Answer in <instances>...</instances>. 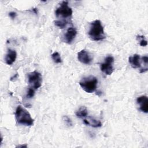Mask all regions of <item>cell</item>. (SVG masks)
I'll return each mask as SVG.
<instances>
[{
	"mask_svg": "<svg viewBox=\"0 0 148 148\" xmlns=\"http://www.w3.org/2000/svg\"><path fill=\"white\" fill-rule=\"evenodd\" d=\"M42 75L36 71L31 72L28 73V83L29 87L36 90L42 86Z\"/></svg>",
	"mask_w": 148,
	"mask_h": 148,
	"instance_id": "obj_5",
	"label": "cell"
},
{
	"mask_svg": "<svg viewBox=\"0 0 148 148\" xmlns=\"http://www.w3.org/2000/svg\"><path fill=\"white\" fill-rule=\"evenodd\" d=\"M63 120L64 121V123H65V124L66 125H68V127H71L72 126V120H71V119L67 116H63Z\"/></svg>",
	"mask_w": 148,
	"mask_h": 148,
	"instance_id": "obj_18",
	"label": "cell"
},
{
	"mask_svg": "<svg viewBox=\"0 0 148 148\" xmlns=\"http://www.w3.org/2000/svg\"><path fill=\"white\" fill-rule=\"evenodd\" d=\"M83 123L86 125H87L94 128L100 127L102 126V123L99 120H97L91 117H88L87 118L84 119Z\"/></svg>",
	"mask_w": 148,
	"mask_h": 148,
	"instance_id": "obj_12",
	"label": "cell"
},
{
	"mask_svg": "<svg viewBox=\"0 0 148 148\" xmlns=\"http://www.w3.org/2000/svg\"><path fill=\"white\" fill-rule=\"evenodd\" d=\"M17 57V53L16 51L14 50L9 49L8 50V53L5 56V63L9 65L13 64L14 62Z\"/></svg>",
	"mask_w": 148,
	"mask_h": 148,
	"instance_id": "obj_11",
	"label": "cell"
},
{
	"mask_svg": "<svg viewBox=\"0 0 148 148\" xmlns=\"http://www.w3.org/2000/svg\"><path fill=\"white\" fill-rule=\"evenodd\" d=\"M68 24V21L66 20H57L54 21V24L57 27L61 29L65 28V27Z\"/></svg>",
	"mask_w": 148,
	"mask_h": 148,
	"instance_id": "obj_14",
	"label": "cell"
},
{
	"mask_svg": "<svg viewBox=\"0 0 148 148\" xmlns=\"http://www.w3.org/2000/svg\"><path fill=\"white\" fill-rule=\"evenodd\" d=\"M128 61L132 68L134 69L141 68V64L142 62V60L139 55L135 54L133 56H130L128 58Z\"/></svg>",
	"mask_w": 148,
	"mask_h": 148,
	"instance_id": "obj_10",
	"label": "cell"
},
{
	"mask_svg": "<svg viewBox=\"0 0 148 148\" xmlns=\"http://www.w3.org/2000/svg\"><path fill=\"white\" fill-rule=\"evenodd\" d=\"M27 145H18L16 146V147H27Z\"/></svg>",
	"mask_w": 148,
	"mask_h": 148,
	"instance_id": "obj_20",
	"label": "cell"
},
{
	"mask_svg": "<svg viewBox=\"0 0 148 148\" xmlns=\"http://www.w3.org/2000/svg\"><path fill=\"white\" fill-rule=\"evenodd\" d=\"M72 13V9L68 6L67 1H62L55 12L56 17L57 18H62L63 20L71 17Z\"/></svg>",
	"mask_w": 148,
	"mask_h": 148,
	"instance_id": "obj_4",
	"label": "cell"
},
{
	"mask_svg": "<svg viewBox=\"0 0 148 148\" xmlns=\"http://www.w3.org/2000/svg\"><path fill=\"white\" fill-rule=\"evenodd\" d=\"M15 117L17 123L26 126H31L34 124V119L29 113L21 106L17 107L15 112Z\"/></svg>",
	"mask_w": 148,
	"mask_h": 148,
	"instance_id": "obj_2",
	"label": "cell"
},
{
	"mask_svg": "<svg viewBox=\"0 0 148 148\" xmlns=\"http://www.w3.org/2000/svg\"><path fill=\"white\" fill-rule=\"evenodd\" d=\"M77 34V31L73 27H69L66 30L64 36V41L67 44H71Z\"/></svg>",
	"mask_w": 148,
	"mask_h": 148,
	"instance_id": "obj_8",
	"label": "cell"
},
{
	"mask_svg": "<svg viewBox=\"0 0 148 148\" xmlns=\"http://www.w3.org/2000/svg\"><path fill=\"white\" fill-rule=\"evenodd\" d=\"M87 114H88V110L85 106L80 107L76 112V115L79 118L86 117L87 116Z\"/></svg>",
	"mask_w": 148,
	"mask_h": 148,
	"instance_id": "obj_13",
	"label": "cell"
},
{
	"mask_svg": "<svg viewBox=\"0 0 148 148\" xmlns=\"http://www.w3.org/2000/svg\"><path fill=\"white\" fill-rule=\"evenodd\" d=\"M88 35L91 40L99 41L105 38L103 27L100 20H95L91 23Z\"/></svg>",
	"mask_w": 148,
	"mask_h": 148,
	"instance_id": "obj_1",
	"label": "cell"
},
{
	"mask_svg": "<svg viewBox=\"0 0 148 148\" xmlns=\"http://www.w3.org/2000/svg\"><path fill=\"white\" fill-rule=\"evenodd\" d=\"M51 58L53 59V60L54 61V62L56 64H60L62 62V60L61 58V56L60 55V54L56 51L54 52L52 54H51Z\"/></svg>",
	"mask_w": 148,
	"mask_h": 148,
	"instance_id": "obj_15",
	"label": "cell"
},
{
	"mask_svg": "<svg viewBox=\"0 0 148 148\" xmlns=\"http://www.w3.org/2000/svg\"><path fill=\"white\" fill-rule=\"evenodd\" d=\"M98 79L96 77L90 75L83 78L79 82V85L82 89L88 93L94 92L97 88Z\"/></svg>",
	"mask_w": 148,
	"mask_h": 148,
	"instance_id": "obj_3",
	"label": "cell"
},
{
	"mask_svg": "<svg viewBox=\"0 0 148 148\" xmlns=\"http://www.w3.org/2000/svg\"><path fill=\"white\" fill-rule=\"evenodd\" d=\"M77 59L80 62L86 65L90 64L92 61L90 53L85 50H82L77 53Z\"/></svg>",
	"mask_w": 148,
	"mask_h": 148,
	"instance_id": "obj_7",
	"label": "cell"
},
{
	"mask_svg": "<svg viewBox=\"0 0 148 148\" xmlns=\"http://www.w3.org/2000/svg\"><path fill=\"white\" fill-rule=\"evenodd\" d=\"M35 94V90L29 87L28 89V91L27 92V94H26V97L28 99L29 98H32Z\"/></svg>",
	"mask_w": 148,
	"mask_h": 148,
	"instance_id": "obj_17",
	"label": "cell"
},
{
	"mask_svg": "<svg viewBox=\"0 0 148 148\" xmlns=\"http://www.w3.org/2000/svg\"><path fill=\"white\" fill-rule=\"evenodd\" d=\"M137 39H139V45L141 46H146L147 45V42L144 39V36L138 35L136 36Z\"/></svg>",
	"mask_w": 148,
	"mask_h": 148,
	"instance_id": "obj_16",
	"label": "cell"
},
{
	"mask_svg": "<svg viewBox=\"0 0 148 148\" xmlns=\"http://www.w3.org/2000/svg\"><path fill=\"white\" fill-rule=\"evenodd\" d=\"M9 16L12 18V19H14L16 16V13L14 12H11L9 13Z\"/></svg>",
	"mask_w": 148,
	"mask_h": 148,
	"instance_id": "obj_19",
	"label": "cell"
},
{
	"mask_svg": "<svg viewBox=\"0 0 148 148\" xmlns=\"http://www.w3.org/2000/svg\"><path fill=\"white\" fill-rule=\"evenodd\" d=\"M114 58L112 56H107L103 63L100 64L101 71L106 75H110L113 72Z\"/></svg>",
	"mask_w": 148,
	"mask_h": 148,
	"instance_id": "obj_6",
	"label": "cell"
},
{
	"mask_svg": "<svg viewBox=\"0 0 148 148\" xmlns=\"http://www.w3.org/2000/svg\"><path fill=\"white\" fill-rule=\"evenodd\" d=\"M136 103L139 105V109L145 113L148 112V99L146 95H141L137 98Z\"/></svg>",
	"mask_w": 148,
	"mask_h": 148,
	"instance_id": "obj_9",
	"label": "cell"
}]
</instances>
